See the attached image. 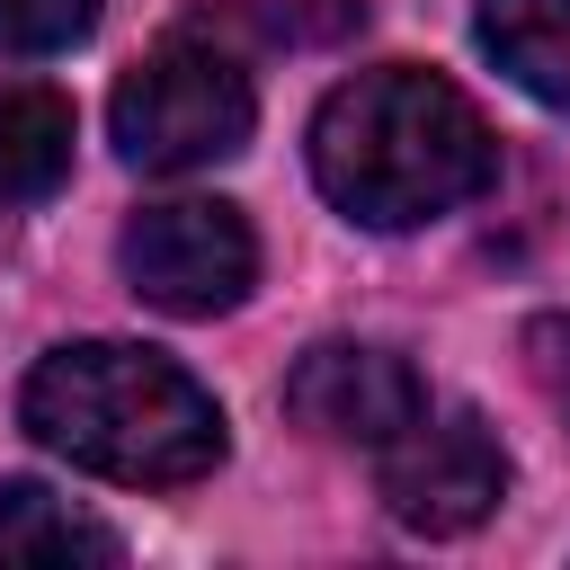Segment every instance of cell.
<instances>
[{
	"instance_id": "1",
	"label": "cell",
	"mask_w": 570,
	"mask_h": 570,
	"mask_svg": "<svg viewBox=\"0 0 570 570\" xmlns=\"http://www.w3.org/2000/svg\"><path fill=\"white\" fill-rule=\"evenodd\" d=\"M312 178L365 232H419L472 205L499 178V142L481 107L419 62H374L338 80L312 116Z\"/></svg>"
},
{
	"instance_id": "2",
	"label": "cell",
	"mask_w": 570,
	"mask_h": 570,
	"mask_svg": "<svg viewBox=\"0 0 570 570\" xmlns=\"http://www.w3.org/2000/svg\"><path fill=\"white\" fill-rule=\"evenodd\" d=\"M18 419L36 445H53L80 472L134 481V490H187L223 463V410L214 392L134 338H71L36 356Z\"/></svg>"
},
{
	"instance_id": "3",
	"label": "cell",
	"mask_w": 570,
	"mask_h": 570,
	"mask_svg": "<svg viewBox=\"0 0 570 570\" xmlns=\"http://www.w3.org/2000/svg\"><path fill=\"white\" fill-rule=\"evenodd\" d=\"M107 125H116V151H125L134 169L178 178V169H214V160H232V151L249 142L258 89H249V71H240L223 45H205V36H160V45L116 80Z\"/></svg>"
},
{
	"instance_id": "4",
	"label": "cell",
	"mask_w": 570,
	"mask_h": 570,
	"mask_svg": "<svg viewBox=\"0 0 570 570\" xmlns=\"http://www.w3.org/2000/svg\"><path fill=\"white\" fill-rule=\"evenodd\" d=\"M125 258V285L151 303V312H178V321H214L232 312L249 285H258V232L240 205L223 196H169V205H142L116 240Z\"/></svg>"
},
{
	"instance_id": "5",
	"label": "cell",
	"mask_w": 570,
	"mask_h": 570,
	"mask_svg": "<svg viewBox=\"0 0 570 570\" xmlns=\"http://www.w3.org/2000/svg\"><path fill=\"white\" fill-rule=\"evenodd\" d=\"M374 490L410 534H472L508 499V454L481 410H419L392 445H374Z\"/></svg>"
},
{
	"instance_id": "6",
	"label": "cell",
	"mask_w": 570,
	"mask_h": 570,
	"mask_svg": "<svg viewBox=\"0 0 570 570\" xmlns=\"http://www.w3.org/2000/svg\"><path fill=\"white\" fill-rule=\"evenodd\" d=\"M285 410H294L312 436L392 445V436L428 410V383L410 374V356H392V347H374V338H321V347L294 356Z\"/></svg>"
},
{
	"instance_id": "7",
	"label": "cell",
	"mask_w": 570,
	"mask_h": 570,
	"mask_svg": "<svg viewBox=\"0 0 570 570\" xmlns=\"http://www.w3.org/2000/svg\"><path fill=\"white\" fill-rule=\"evenodd\" d=\"M71 178V98L27 80V89H0V214L53 196Z\"/></svg>"
},
{
	"instance_id": "8",
	"label": "cell",
	"mask_w": 570,
	"mask_h": 570,
	"mask_svg": "<svg viewBox=\"0 0 570 570\" xmlns=\"http://www.w3.org/2000/svg\"><path fill=\"white\" fill-rule=\"evenodd\" d=\"M481 53L525 98L570 116V0H481Z\"/></svg>"
},
{
	"instance_id": "9",
	"label": "cell",
	"mask_w": 570,
	"mask_h": 570,
	"mask_svg": "<svg viewBox=\"0 0 570 570\" xmlns=\"http://www.w3.org/2000/svg\"><path fill=\"white\" fill-rule=\"evenodd\" d=\"M116 525L80 517L45 481H0V561H116Z\"/></svg>"
},
{
	"instance_id": "10",
	"label": "cell",
	"mask_w": 570,
	"mask_h": 570,
	"mask_svg": "<svg viewBox=\"0 0 570 570\" xmlns=\"http://www.w3.org/2000/svg\"><path fill=\"white\" fill-rule=\"evenodd\" d=\"M98 27V0H0V53H62Z\"/></svg>"
},
{
	"instance_id": "11",
	"label": "cell",
	"mask_w": 570,
	"mask_h": 570,
	"mask_svg": "<svg viewBox=\"0 0 570 570\" xmlns=\"http://www.w3.org/2000/svg\"><path fill=\"white\" fill-rule=\"evenodd\" d=\"M525 365H534V383H543V401L570 419V312H543L534 330H525Z\"/></svg>"
}]
</instances>
